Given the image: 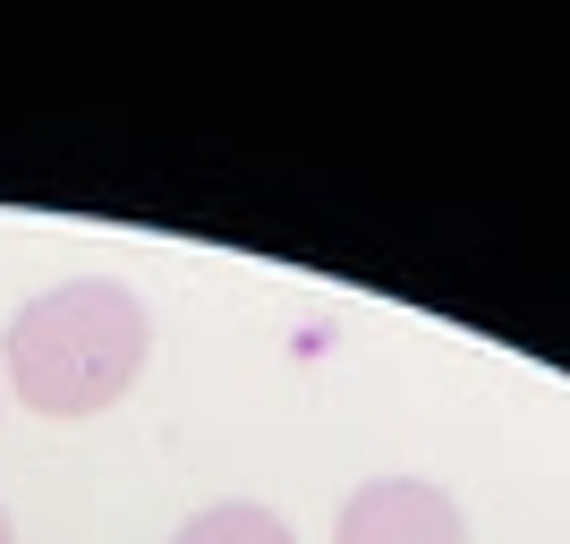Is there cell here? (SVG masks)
<instances>
[{
	"instance_id": "obj_1",
	"label": "cell",
	"mask_w": 570,
	"mask_h": 544,
	"mask_svg": "<svg viewBox=\"0 0 570 544\" xmlns=\"http://www.w3.org/2000/svg\"><path fill=\"white\" fill-rule=\"evenodd\" d=\"M154 357V315L128 281H60L43 298H26L0 332V375L35 417H102L128 400Z\"/></svg>"
},
{
	"instance_id": "obj_2",
	"label": "cell",
	"mask_w": 570,
	"mask_h": 544,
	"mask_svg": "<svg viewBox=\"0 0 570 544\" xmlns=\"http://www.w3.org/2000/svg\"><path fill=\"white\" fill-rule=\"evenodd\" d=\"M333 544H469L460 502L426 476H366L333 520Z\"/></svg>"
},
{
	"instance_id": "obj_3",
	"label": "cell",
	"mask_w": 570,
	"mask_h": 544,
	"mask_svg": "<svg viewBox=\"0 0 570 544\" xmlns=\"http://www.w3.org/2000/svg\"><path fill=\"white\" fill-rule=\"evenodd\" d=\"M170 544H298V536H289V520L264 511V502H205L196 520H179Z\"/></svg>"
},
{
	"instance_id": "obj_4",
	"label": "cell",
	"mask_w": 570,
	"mask_h": 544,
	"mask_svg": "<svg viewBox=\"0 0 570 544\" xmlns=\"http://www.w3.org/2000/svg\"><path fill=\"white\" fill-rule=\"evenodd\" d=\"M0 544H18V527H9V511H0Z\"/></svg>"
}]
</instances>
